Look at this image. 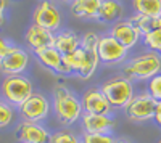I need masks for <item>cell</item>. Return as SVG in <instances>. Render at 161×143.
Instances as JSON below:
<instances>
[{
  "label": "cell",
  "mask_w": 161,
  "mask_h": 143,
  "mask_svg": "<svg viewBox=\"0 0 161 143\" xmlns=\"http://www.w3.org/2000/svg\"><path fill=\"white\" fill-rule=\"evenodd\" d=\"M52 109L55 113V118L58 119V122L63 124L64 127H71L80 122V118L84 114L80 98H77V95L63 84H57L53 87Z\"/></svg>",
  "instance_id": "obj_1"
},
{
  "label": "cell",
  "mask_w": 161,
  "mask_h": 143,
  "mask_svg": "<svg viewBox=\"0 0 161 143\" xmlns=\"http://www.w3.org/2000/svg\"><path fill=\"white\" fill-rule=\"evenodd\" d=\"M123 72L130 81H147L161 72V56L153 51H143L124 63Z\"/></svg>",
  "instance_id": "obj_2"
},
{
  "label": "cell",
  "mask_w": 161,
  "mask_h": 143,
  "mask_svg": "<svg viewBox=\"0 0 161 143\" xmlns=\"http://www.w3.org/2000/svg\"><path fill=\"white\" fill-rule=\"evenodd\" d=\"M100 88H102L103 95L106 97V100H108V103L111 105L113 109H124L127 106V103L136 95L134 84L126 76L111 77Z\"/></svg>",
  "instance_id": "obj_3"
},
{
  "label": "cell",
  "mask_w": 161,
  "mask_h": 143,
  "mask_svg": "<svg viewBox=\"0 0 161 143\" xmlns=\"http://www.w3.org/2000/svg\"><path fill=\"white\" fill-rule=\"evenodd\" d=\"M0 92H2V97L8 105L19 108L34 93V87H32V81L24 74L5 76L2 85H0Z\"/></svg>",
  "instance_id": "obj_4"
},
{
  "label": "cell",
  "mask_w": 161,
  "mask_h": 143,
  "mask_svg": "<svg viewBox=\"0 0 161 143\" xmlns=\"http://www.w3.org/2000/svg\"><path fill=\"white\" fill-rule=\"evenodd\" d=\"M156 103L158 101H155L148 92H140L134 95V98L123 111L126 119H129L130 122H148L155 118Z\"/></svg>",
  "instance_id": "obj_5"
},
{
  "label": "cell",
  "mask_w": 161,
  "mask_h": 143,
  "mask_svg": "<svg viewBox=\"0 0 161 143\" xmlns=\"http://www.w3.org/2000/svg\"><path fill=\"white\" fill-rule=\"evenodd\" d=\"M98 35L95 32H87L84 34V37L80 39V47L84 50V66L80 69V72L77 74L79 77H82L84 81L90 79L95 74L98 64H100V58H98Z\"/></svg>",
  "instance_id": "obj_6"
},
{
  "label": "cell",
  "mask_w": 161,
  "mask_h": 143,
  "mask_svg": "<svg viewBox=\"0 0 161 143\" xmlns=\"http://www.w3.org/2000/svg\"><path fill=\"white\" fill-rule=\"evenodd\" d=\"M50 109H52V103L42 93H32L18 108L23 121H28V122H40L47 119Z\"/></svg>",
  "instance_id": "obj_7"
},
{
  "label": "cell",
  "mask_w": 161,
  "mask_h": 143,
  "mask_svg": "<svg viewBox=\"0 0 161 143\" xmlns=\"http://www.w3.org/2000/svg\"><path fill=\"white\" fill-rule=\"evenodd\" d=\"M29 64V53L21 47L11 45L10 50L0 58V71L5 76H19Z\"/></svg>",
  "instance_id": "obj_8"
},
{
  "label": "cell",
  "mask_w": 161,
  "mask_h": 143,
  "mask_svg": "<svg viewBox=\"0 0 161 143\" xmlns=\"http://www.w3.org/2000/svg\"><path fill=\"white\" fill-rule=\"evenodd\" d=\"M32 24L40 26L48 31H58L61 26V15L60 10L53 5L50 0H42L32 11Z\"/></svg>",
  "instance_id": "obj_9"
},
{
  "label": "cell",
  "mask_w": 161,
  "mask_h": 143,
  "mask_svg": "<svg viewBox=\"0 0 161 143\" xmlns=\"http://www.w3.org/2000/svg\"><path fill=\"white\" fill-rule=\"evenodd\" d=\"M127 56V50L110 34L98 39V58L105 64H121Z\"/></svg>",
  "instance_id": "obj_10"
},
{
  "label": "cell",
  "mask_w": 161,
  "mask_h": 143,
  "mask_svg": "<svg viewBox=\"0 0 161 143\" xmlns=\"http://www.w3.org/2000/svg\"><path fill=\"white\" fill-rule=\"evenodd\" d=\"M80 105H82L84 113L87 114H106L111 116L113 108L108 103L106 97L103 95L100 87H90L87 88L82 98H80Z\"/></svg>",
  "instance_id": "obj_11"
},
{
  "label": "cell",
  "mask_w": 161,
  "mask_h": 143,
  "mask_svg": "<svg viewBox=\"0 0 161 143\" xmlns=\"http://www.w3.org/2000/svg\"><path fill=\"white\" fill-rule=\"evenodd\" d=\"M110 35L113 39H116V40L123 45L127 51L136 47L140 42V39H142V35L137 31V28L129 19H121V21L114 23L111 26V29H110Z\"/></svg>",
  "instance_id": "obj_12"
},
{
  "label": "cell",
  "mask_w": 161,
  "mask_h": 143,
  "mask_svg": "<svg viewBox=\"0 0 161 143\" xmlns=\"http://www.w3.org/2000/svg\"><path fill=\"white\" fill-rule=\"evenodd\" d=\"M16 138L19 143H50L52 134L40 122L23 121L16 127Z\"/></svg>",
  "instance_id": "obj_13"
},
{
  "label": "cell",
  "mask_w": 161,
  "mask_h": 143,
  "mask_svg": "<svg viewBox=\"0 0 161 143\" xmlns=\"http://www.w3.org/2000/svg\"><path fill=\"white\" fill-rule=\"evenodd\" d=\"M116 127V119L106 114H87L80 118V129L84 134H111Z\"/></svg>",
  "instance_id": "obj_14"
},
{
  "label": "cell",
  "mask_w": 161,
  "mask_h": 143,
  "mask_svg": "<svg viewBox=\"0 0 161 143\" xmlns=\"http://www.w3.org/2000/svg\"><path fill=\"white\" fill-rule=\"evenodd\" d=\"M24 42L32 51H37L40 48H47V47H53L55 42V34L48 29H44L40 26L31 24L24 34Z\"/></svg>",
  "instance_id": "obj_15"
},
{
  "label": "cell",
  "mask_w": 161,
  "mask_h": 143,
  "mask_svg": "<svg viewBox=\"0 0 161 143\" xmlns=\"http://www.w3.org/2000/svg\"><path fill=\"white\" fill-rule=\"evenodd\" d=\"M37 61L42 64L44 68L57 72V74H66L64 64H63V55L55 48V47H47L34 51Z\"/></svg>",
  "instance_id": "obj_16"
},
{
  "label": "cell",
  "mask_w": 161,
  "mask_h": 143,
  "mask_svg": "<svg viewBox=\"0 0 161 143\" xmlns=\"http://www.w3.org/2000/svg\"><path fill=\"white\" fill-rule=\"evenodd\" d=\"M102 0H73L71 13L76 18L84 19H98Z\"/></svg>",
  "instance_id": "obj_17"
},
{
  "label": "cell",
  "mask_w": 161,
  "mask_h": 143,
  "mask_svg": "<svg viewBox=\"0 0 161 143\" xmlns=\"http://www.w3.org/2000/svg\"><path fill=\"white\" fill-rule=\"evenodd\" d=\"M53 47H55L60 53L69 55L74 50H77L80 47V37L74 32V31H61L55 35V42H53Z\"/></svg>",
  "instance_id": "obj_18"
},
{
  "label": "cell",
  "mask_w": 161,
  "mask_h": 143,
  "mask_svg": "<svg viewBox=\"0 0 161 143\" xmlns=\"http://www.w3.org/2000/svg\"><path fill=\"white\" fill-rule=\"evenodd\" d=\"M124 13V7L119 0H102L98 19L103 23H118Z\"/></svg>",
  "instance_id": "obj_19"
},
{
  "label": "cell",
  "mask_w": 161,
  "mask_h": 143,
  "mask_svg": "<svg viewBox=\"0 0 161 143\" xmlns=\"http://www.w3.org/2000/svg\"><path fill=\"white\" fill-rule=\"evenodd\" d=\"M136 15L161 19V0H132Z\"/></svg>",
  "instance_id": "obj_20"
},
{
  "label": "cell",
  "mask_w": 161,
  "mask_h": 143,
  "mask_svg": "<svg viewBox=\"0 0 161 143\" xmlns=\"http://www.w3.org/2000/svg\"><path fill=\"white\" fill-rule=\"evenodd\" d=\"M129 21L136 26L137 31L140 32V35H147L152 34L156 29H161V19L156 18H148V16H142V15H134L129 18Z\"/></svg>",
  "instance_id": "obj_21"
},
{
  "label": "cell",
  "mask_w": 161,
  "mask_h": 143,
  "mask_svg": "<svg viewBox=\"0 0 161 143\" xmlns=\"http://www.w3.org/2000/svg\"><path fill=\"white\" fill-rule=\"evenodd\" d=\"M63 64H64L66 74H73V72L79 74L82 66H84V50H82V47H79L77 50H74L69 55H64Z\"/></svg>",
  "instance_id": "obj_22"
},
{
  "label": "cell",
  "mask_w": 161,
  "mask_h": 143,
  "mask_svg": "<svg viewBox=\"0 0 161 143\" xmlns=\"http://www.w3.org/2000/svg\"><path fill=\"white\" fill-rule=\"evenodd\" d=\"M50 143H82V138H80L76 132H73L71 129L64 127L61 130H57V132L52 134Z\"/></svg>",
  "instance_id": "obj_23"
},
{
  "label": "cell",
  "mask_w": 161,
  "mask_h": 143,
  "mask_svg": "<svg viewBox=\"0 0 161 143\" xmlns=\"http://www.w3.org/2000/svg\"><path fill=\"white\" fill-rule=\"evenodd\" d=\"M142 40H143V45L150 51H153V53L161 56V29H156L152 34L143 35Z\"/></svg>",
  "instance_id": "obj_24"
},
{
  "label": "cell",
  "mask_w": 161,
  "mask_h": 143,
  "mask_svg": "<svg viewBox=\"0 0 161 143\" xmlns=\"http://www.w3.org/2000/svg\"><path fill=\"white\" fill-rule=\"evenodd\" d=\"M15 119V108L5 100H0V129L8 127Z\"/></svg>",
  "instance_id": "obj_25"
},
{
  "label": "cell",
  "mask_w": 161,
  "mask_h": 143,
  "mask_svg": "<svg viewBox=\"0 0 161 143\" xmlns=\"http://www.w3.org/2000/svg\"><path fill=\"white\" fill-rule=\"evenodd\" d=\"M82 143H118L113 134H82Z\"/></svg>",
  "instance_id": "obj_26"
},
{
  "label": "cell",
  "mask_w": 161,
  "mask_h": 143,
  "mask_svg": "<svg viewBox=\"0 0 161 143\" xmlns=\"http://www.w3.org/2000/svg\"><path fill=\"white\" fill-rule=\"evenodd\" d=\"M147 92L155 101H161V72L147 82Z\"/></svg>",
  "instance_id": "obj_27"
},
{
  "label": "cell",
  "mask_w": 161,
  "mask_h": 143,
  "mask_svg": "<svg viewBox=\"0 0 161 143\" xmlns=\"http://www.w3.org/2000/svg\"><path fill=\"white\" fill-rule=\"evenodd\" d=\"M8 8V0H0V26L5 23V10Z\"/></svg>",
  "instance_id": "obj_28"
},
{
  "label": "cell",
  "mask_w": 161,
  "mask_h": 143,
  "mask_svg": "<svg viewBox=\"0 0 161 143\" xmlns=\"http://www.w3.org/2000/svg\"><path fill=\"white\" fill-rule=\"evenodd\" d=\"M10 47H11V45L5 40V39H3V37H0V58H2V56L7 53V51L10 50Z\"/></svg>",
  "instance_id": "obj_29"
},
{
  "label": "cell",
  "mask_w": 161,
  "mask_h": 143,
  "mask_svg": "<svg viewBox=\"0 0 161 143\" xmlns=\"http://www.w3.org/2000/svg\"><path fill=\"white\" fill-rule=\"evenodd\" d=\"M153 121L156 122V125L161 127V101L156 103V109H155V118H153Z\"/></svg>",
  "instance_id": "obj_30"
},
{
  "label": "cell",
  "mask_w": 161,
  "mask_h": 143,
  "mask_svg": "<svg viewBox=\"0 0 161 143\" xmlns=\"http://www.w3.org/2000/svg\"><path fill=\"white\" fill-rule=\"evenodd\" d=\"M118 143H130V141L126 140V138H118Z\"/></svg>",
  "instance_id": "obj_31"
},
{
  "label": "cell",
  "mask_w": 161,
  "mask_h": 143,
  "mask_svg": "<svg viewBox=\"0 0 161 143\" xmlns=\"http://www.w3.org/2000/svg\"><path fill=\"white\" fill-rule=\"evenodd\" d=\"M156 143H161V138H159V140H158V141H156Z\"/></svg>",
  "instance_id": "obj_32"
},
{
  "label": "cell",
  "mask_w": 161,
  "mask_h": 143,
  "mask_svg": "<svg viewBox=\"0 0 161 143\" xmlns=\"http://www.w3.org/2000/svg\"><path fill=\"white\" fill-rule=\"evenodd\" d=\"M68 2H73V0H68Z\"/></svg>",
  "instance_id": "obj_33"
}]
</instances>
